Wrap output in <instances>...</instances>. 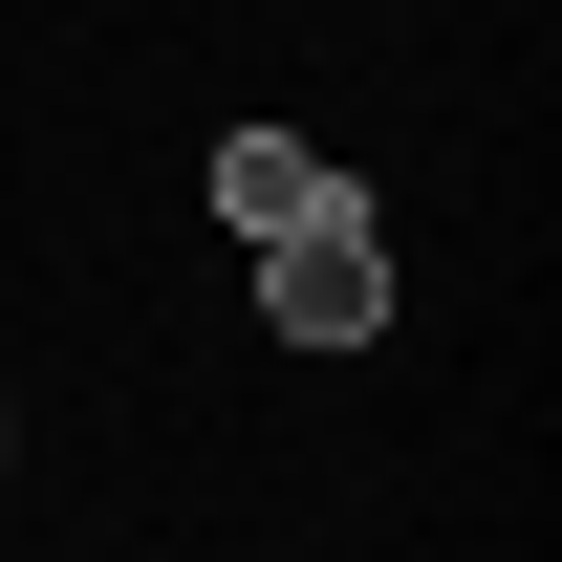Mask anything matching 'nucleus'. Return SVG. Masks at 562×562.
<instances>
[{
    "mask_svg": "<svg viewBox=\"0 0 562 562\" xmlns=\"http://www.w3.org/2000/svg\"><path fill=\"white\" fill-rule=\"evenodd\" d=\"M325 195H347V173H325L303 131H238V151H216V216H238V238H303Z\"/></svg>",
    "mask_w": 562,
    "mask_h": 562,
    "instance_id": "obj_2",
    "label": "nucleus"
},
{
    "mask_svg": "<svg viewBox=\"0 0 562 562\" xmlns=\"http://www.w3.org/2000/svg\"><path fill=\"white\" fill-rule=\"evenodd\" d=\"M260 325H281V347H368V325H390V238H368V195H325L303 238H260Z\"/></svg>",
    "mask_w": 562,
    "mask_h": 562,
    "instance_id": "obj_1",
    "label": "nucleus"
}]
</instances>
